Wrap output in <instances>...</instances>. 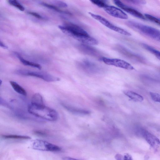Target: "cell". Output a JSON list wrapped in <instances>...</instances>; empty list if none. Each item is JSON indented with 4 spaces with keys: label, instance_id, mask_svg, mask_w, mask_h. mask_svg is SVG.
<instances>
[{
    "label": "cell",
    "instance_id": "6da1fadb",
    "mask_svg": "<svg viewBox=\"0 0 160 160\" xmlns=\"http://www.w3.org/2000/svg\"><path fill=\"white\" fill-rule=\"evenodd\" d=\"M28 111L31 115L49 121H56L59 118L58 113L55 110L45 105L35 106L30 104L28 106Z\"/></svg>",
    "mask_w": 160,
    "mask_h": 160
},
{
    "label": "cell",
    "instance_id": "7a4b0ae2",
    "mask_svg": "<svg viewBox=\"0 0 160 160\" xmlns=\"http://www.w3.org/2000/svg\"><path fill=\"white\" fill-rule=\"evenodd\" d=\"M127 26L146 36L160 42V31L156 28L143 24L135 22L129 21L127 22Z\"/></svg>",
    "mask_w": 160,
    "mask_h": 160
},
{
    "label": "cell",
    "instance_id": "3957f363",
    "mask_svg": "<svg viewBox=\"0 0 160 160\" xmlns=\"http://www.w3.org/2000/svg\"><path fill=\"white\" fill-rule=\"evenodd\" d=\"M16 73L21 76L36 77L48 82L57 81L60 80V78L58 77L44 72H33L25 70H19L16 71Z\"/></svg>",
    "mask_w": 160,
    "mask_h": 160
},
{
    "label": "cell",
    "instance_id": "277c9868",
    "mask_svg": "<svg viewBox=\"0 0 160 160\" xmlns=\"http://www.w3.org/2000/svg\"><path fill=\"white\" fill-rule=\"evenodd\" d=\"M88 14L93 18L98 21L99 22L109 28V29L126 36H131V34L129 32L122 28L114 25L104 17L99 15H96L91 12H88Z\"/></svg>",
    "mask_w": 160,
    "mask_h": 160
},
{
    "label": "cell",
    "instance_id": "5b68a950",
    "mask_svg": "<svg viewBox=\"0 0 160 160\" xmlns=\"http://www.w3.org/2000/svg\"><path fill=\"white\" fill-rule=\"evenodd\" d=\"M59 28L63 33L73 38L77 35L88 34L83 28L73 24H69L63 26H59Z\"/></svg>",
    "mask_w": 160,
    "mask_h": 160
},
{
    "label": "cell",
    "instance_id": "8992f818",
    "mask_svg": "<svg viewBox=\"0 0 160 160\" xmlns=\"http://www.w3.org/2000/svg\"><path fill=\"white\" fill-rule=\"evenodd\" d=\"M32 147L34 150L43 151L59 152L61 150V148L57 146L41 140H34Z\"/></svg>",
    "mask_w": 160,
    "mask_h": 160
},
{
    "label": "cell",
    "instance_id": "52a82bcc",
    "mask_svg": "<svg viewBox=\"0 0 160 160\" xmlns=\"http://www.w3.org/2000/svg\"><path fill=\"white\" fill-rule=\"evenodd\" d=\"M101 61L106 64L129 70H132L135 69L130 64L124 60L117 59H110L106 57L101 58Z\"/></svg>",
    "mask_w": 160,
    "mask_h": 160
},
{
    "label": "cell",
    "instance_id": "ba28073f",
    "mask_svg": "<svg viewBox=\"0 0 160 160\" xmlns=\"http://www.w3.org/2000/svg\"><path fill=\"white\" fill-rule=\"evenodd\" d=\"M103 9L109 15L113 17L123 20L128 18V16L126 13L116 7L107 5Z\"/></svg>",
    "mask_w": 160,
    "mask_h": 160
},
{
    "label": "cell",
    "instance_id": "9c48e42d",
    "mask_svg": "<svg viewBox=\"0 0 160 160\" xmlns=\"http://www.w3.org/2000/svg\"><path fill=\"white\" fill-rule=\"evenodd\" d=\"M113 2H114V3L117 6L123 9L124 11L130 14V15L137 18L142 20H145L146 19L145 17L142 15L141 13L136 9L130 7L124 4L121 1L116 0V1H114Z\"/></svg>",
    "mask_w": 160,
    "mask_h": 160
},
{
    "label": "cell",
    "instance_id": "30bf717a",
    "mask_svg": "<svg viewBox=\"0 0 160 160\" xmlns=\"http://www.w3.org/2000/svg\"><path fill=\"white\" fill-rule=\"evenodd\" d=\"M141 132L145 139L152 147L155 148L160 145L159 140L154 135L144 130H142Z\"/></svg>",
    "mask_w": 160,
    "mask_h": 160
},
{
    "label": "cell",
    "instance_id": "8fae6325",
    "mask_svg": "<svg viewBox=\"0 0 160 160\" xmlns=\"http://www.w3.org/2000/svg\"><path fill=\"white\" fill-rule=\"evenodd\" d=\"M61 104L63 107L67 111L74 114L78 115H86L90 114V111L87 110L74 107L73 106L66 104L62 103Z\"/></svg>",
    "mask_w": 160,
    "mask_h": 160
},
{
    "label": "cell",
    "instance_id": "7c38bea8",
    "mask_svg": "<svg viewBox=\"0 0 160 160\" xmlns=\"http://www.w3.org/2000/svg\"><path fill=\"white\" fill-rule=\"evenodd\" d=\"M80 66L86 72H94L97 70V67L94 64L88 60H84L82 62Z\"/></svg>",
    "mask_w": 160,
    "mask_h": 160
},
{
    "label": "cell",
    "instance_id": "4fadbf2b",
    "mask_svg": "<svg viewBox=\"0 0 160 160\" xmlns=\"http://www.w3.org/2000/svg\"><path fill=\"white\" fill-rule=\"evenodd\" d=\"M124 93L127 97L134 102H142L144 100L143 97L134 91L126 90L124 91Z\"/></svg>",
    "mask_w": 160,
    "mask_h": 160
},
{
    "label": "cell",
    "instance_id": "5bb4252c",
    "mask_svg": "<svg viewBox=\"0 0 160 160\" xmlns=\"http://www.w3.org/2000/svg\"><path fill=\"white\" fill-rule=\"evenodd\" d=\"M31 105L39 106L44 105L43 98L40 93L35 94L32 98Z\"/></svg>",
    "mask_w": 160,
    "mask_h": 160
},
{
    "label": "cell",
    "instance_id": "9a60e30c",
    "mask_svg": "<svg viewBox=\"0 0 160 160\" xmlns=\"http://www.w3.org/2000/svg\"><path fill=\"white\" fill-rule=\"evenodd\" d=\"M15 54L18 58L19 59L20 61L24 65L36 68L40 70L41 69V66L40 65L38 64L30 62L28 61V60L26 59H25L22 57H21L18 53H16Z\"/></svg>",
    "mask_w": 160,
    "mask_h": 160
},
{
    "label": "cell",
    "instance_id": "2e32d148",
    "mask_svg": "<svg viewBox=\"0 0 160 160\" xmlns=\"http://www.w3.org/2000/svg\"><path fill=\"white\" fill-rule=\"evenodd\" d=\"M10 83L14 90L17 93L25 96L27 95L26 91L18 83L14 81H10Z\"/></svg>",
    "mask_w": 160,
    "mask_h": 160
},
{
    "label": "cell",
    "instance_id": "e0dca14e",
    "mask_svg": "<svg viewBox=\"0 0 160 160\" xmlns=\"http://www.w3.org/2000/svg\"><path fill=\"white\" fill-rule=\"evenodd\" d=\"M142 47L154 55L156 58L160 60V51L151 47V46L145 44H142Z\"/></svg>",
    "mask_w": 160,
    "mask_h": 160
},
{
    "label": "cell",
    "instance_id": "ac0fdd59",
    "mask_svg": "<svg viewBox=\"0 0 160 160\" xmlns=\"http://www.w3.org/2000/svg\"><path fill=\"white\" fill-rule=\"evenodd\" d=\"M3 138L5 139H16L21 140H28L30 139V137L26 136H18L16 135H3Z\"/></svg>",
    "mask_w": 160,
    "mask_h": 160
},
{
    "label": "cell",
    "instance_id": "d6986e66",
    "mask_svg": "<svg viewBox=\"0 0 160 160\" xmlns=\"http://www.w3.org/2000/svg\"><path fill=\"white\" fill-rule=\"evenodd\" d=\"M41 4L43 5L46 7H47L49 9L55 11L60 13H63L65 14H69V13H67L65 11H63L61 9L58 8L57 7L53 5H50L48 3H42Z\"/></svg>",
    "mask_w": 160,
    "mask_h": 160
},
{
    "label": "cell",
    "instance_id": "ffe728a7",
    "mask_svg": "<svg viewBox=\"0 0 160 160\" xmlns=\"http://www.w3.org/2000/svg\"><path fill=\"white\" fill-rule=\"evenodd\" d=\"M8 2L10 5L16 7L21 11H24L25 10L24 7L18 1L15 0H9L8 1Z\"/></svg>",
    "mask_w": 160,
    "mask_h": 160
},
{
    "label": "cell",
    "instance_id": "44dd1931",
    "mask_svg": "<svg viewBox=\"0 0 160 160\" xmlns=\"http://www.w3.org/2000/svg\"><path fill=\"white\" fill-rule=\"evenodd\" d=\"M146 18L150 20L151 22L158 24L160 26V19L157 18L154 16L149 15L148 14H145V15Z\"/></svg>",
    "mask_w": 160,
    "mask_h": 160
},
{
    "label": "cell",
    "instance_id": "7402d4cb",
    "mask_svg": "<svg viewBox=\"0 0 160 160\" xmlns=\"http://www.w3.org/2000/svg\"><path fill=\"white\" fill-rule=\"evenodd\" d=\"M91 1L94 4L98 6L99 7L103 9L108 5L104 1H99V0H93Z\"/></svg>",
    "mask_w": 160,
    "mask_h": 160
},
{
    "label": "cell",
    "instance_id": "603a6c76",
    "mask_svg": "<svg viewBox=\"0 0 160 160\" xmlns=\"http://www.w3.org/2000/svg\"><path fill=\"white\" fill-rule=\"evenodd\" d=\"M150 95L153 101L160 103V94L150 92Z\"/></svg>",
    "mask_w": 160,
    "mask_h": 160
},
{
    "label": "cell",
    "instance_id": "cb8c5ba5",
    "mask_svg": "<svg viewBox=\"0 0 160 160\" xmlns=\"http://www.w3.org/2000/svg\"><path fill=\"white\" fill-rule=\"evenodd\" d=\"M0 105L1 106H4L5 107L11 109H12L13 108L8 103V102L5 101L1 97L0 98Z\"/></svg>",
    "mask_w": 160,
    "mask_h": 160
},
{
    "label": "cell",
    "instance_id": "d4e9b609",
    "mask_svg": "<svg viewBox=\"0 0 160 160\" xmlns=\"http://www.w3.org/2000/svg\"><path fill=\"white\" fill-rule=\"evenodd\" d=\"M55 4L59 7H61L63 8H66L67 7L68 5L66 3L62 1H55Z\"/></svg>",
    "mask_w": 160,
    "mask_h": 160
},
{
    "label": "cell",
    "instance_id": "484cf974",
    "mask_svg": "<svg viewBox=\"0 0 160 160\" xmlns=\"http://www.w3.org/2000/svg\"><path fill=\"white\" fill-rule=\"evenodd\" d=\"M28 14H29V15H30L35 17L37 18L38 19H44V18L43 17H42L40 15H39V14L36 13L32 12H28Z\"/></svg>",
    "mask_w": 160,
    "mask_h": 160
},
{
    "label": "cell",
    "instance_id": "4316f807",
    "mask_svg": "<svg viewBox=\"0 0 160 160\" xmlns=\"http://www.w3.org/2000/svg\"><path fill=\"white\" fill-rule=\"evenodd\" d=\"M34 133L36 135L41 136H47V134L41 131H34Z\"/></svg>",
    "mask_w": 160,
    "mask_h": 160
},
{
    "label": "cell",
    "instance_id": "83f0119b",
    "mask_svg": "<svg viewBox=\"0 0 160 160\" xmlns=\"http://www.w3.org/2000/svg\"><path fill=\"white\" fill-rule=\"evenodd\" d=\"M122 160H132V159L130 155L126 154L123 156Z\"/></svg>",
    "mask_w": 160,
    "mask_h": 160
},
{
    "label": "cell",
    "instance_id": "f1b7e54d",
    "mask_svg": "<svg viewBox=\"0 0 160 160\" xmlns=\"http://www.w3.org/2000/svg\"><path fill=\"white\" fill-rule=\"evenodd\" d=\"M131 1L134 3H137V4L138 3L139 4L144 5L146 3V2L144 1Z\"/></svg>",
    "mask_w": 160,
    "mask_h": 160
},
{
    "label": "cell",
    "instance_id": "f546056e",
    "mask_svg": "<svg viewBox=\"0 0 160 160\" xmlns=\"http://www.w3.org/2000/svg\"><path fill=\"white\" fill-rule=\"evenodd\" d=\"M0 46H1V47L5 49H8V47H7L6 45L3 44L1 41V43H0Z\"/></svg>",
    "mask_w": 160,
    "mask_h": 160
},
{
    "label": "cell",
    "instance_id": "4dcf8cb0",
    "mask_svg": "<svg viewBox=\"0 0 160 160\" xmlns=\"http://www.w3.org/2000/svg\"><path fill=\"white\" fill-rule=\"evenodd\" d=\"M62 160H79L75 159L69 157H65L63 158Z\"/></svg>",
    "mask_w": 160,
    "mask_h": 160
}]
</instances>
